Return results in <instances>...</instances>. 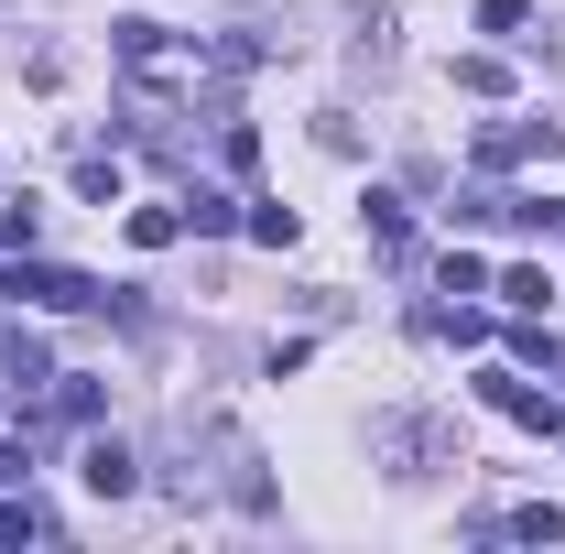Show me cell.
Segmentation results:
<instances>
[{
    "label": "cell",
    "mask_w": 565,
    "mask_h": 554,
    "mask_svg": "<svg viewBox=\"0 0 565 554\" xmlns=\"http://www.w3.org/2000/svg\"><path fill=\"white\" fill-rule=\"evenodd\" d=\"M11 294H33V305H55V316L98 305V283H87V273H55V262H22V273H11Z\"/></svg>",
    "instance_id": "cell-1"
},
{
    "label": "cell",
    "mask_w": 565,
    "mask_h": 554,
    "mask_svg": "<svg viewBox=\"0 0 565 554\" xmlns=\"http://www.w3.org/2000/svg\"><path fill=\"white\" fill-rule=\"evenodd\" d=\"M76 479L98 489V500H131V489H141V457H131V446H120V435H98V446H87V468H76Z\"/></svg>",
    "instance_id": "cell-2"
},
{
    "label": "cell",
    "mask_w": 565,
    "mask_h": 554,
    "mask_svg": "<svg viewBox=\"0 0 565 554\" xmlns=\"http://www.w3.org/2000/svg\"><path fill=\"white\" fill-rule=\"evenodd\" d=\"M479 392H490V403H500L511 424H533V435H555V403H544L533 381H511V370H479Z\"/></svg>",
    "instance_id": "cell-3"
},
{
    "label": "cell",
    "mask_w": 565,
    "mask_h": 554,
    "mask_svg": "<svg viewBox=\"0 0 565 554\" xmlns=\"http://www.w3.org/2000/svg\"><path fill=\"white\" fill-rule=\"evenodd\" d=\"M0 381H11V392H44V381H55L44 338H11V348H0Z\"/></svg>",
    "instance_id": "cell-4"
},
{
    "label": "cell",
    "mask_w": 565,
    "mask_h": 554,
    "mask_svg": "<svg viewBox=\"0 0 565 554\" xmlns=\"http://www.w3.org/2000/svg\"><path fill=\"white\" fill-rule=\"evenodd\" d=\"M511 533H522V544H565V511H555V500H533V511H511Z\"/></svg>",
    "instance_id": "cell-5"
},
{
    "label": "cell",
    "mask_w": 565,
    "mask_h": 554,
    "mask_svg": "<svg viewBox=\"0 0 565 554\" xmlns=\"http://www.w3.org/2000/svg\"><path fill=\"white\" fill-rule=\"evenodd\" d=\"M174 228H185V217H174V207H131V239H141V251H163Z\"/></svg>",
    "instance_id": "cell-6"
},
{
    "label": "cell",
    "mask_w": 565,
    "mask_h": 554,
    "mask_svg": "<svg viewBox=\"0 0 565 554\" xmlns=\"http://www.w3.org/2000/svg\"><path fill=\"white\" fill-rule=\"evenodd\" d=\"M250 239L262 251H294V207H250Z\"/></svg>",
    "instance_id": "cell-7"
}]
</instances>
